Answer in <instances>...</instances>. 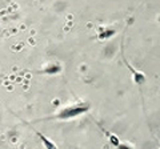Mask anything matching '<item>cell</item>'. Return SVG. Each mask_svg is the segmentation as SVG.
I'll return each instance as SVG.
<instances>
[{"label": "cell", "mask_w": 160, "mask_h": 149, "mask_svg": "<svg viewBox=\"0 0 160 149\" xmlns=\"http://www.w3.org/2000/svg\"><path fill=\"white\" fill-rule=\"evenodd\" d=\"M35 132H36V135L40 137V140L43 141V145L46 147V148H51V149L58 148V147H56V144H55V142H52L51 140H48V138H47L46 136H44V135H42V133H40L39 131H35Z\"/></svg>", "instance_id": "4"}, {"label": "cell", "mask_w": 160, "mask_h": 149, "mask_svg": "<svg viewBox=\"0 0 160 149\" xmlns=\"http://www.w3.org/2000/svg\"><path fill=\"white\" fill-rule=\"evenodd\" d=\"M113 33H115L113 29H100L99 39H108L109 36H112Z\"/></svg>", "instance_id": "6"}, {"label": "cell", "mask_w": 160, "mask_h": 149, "mask_svg": "<svg viewBox=\"0 0 160 149\" xmlns=\"http://www.w3.org/2000/svg\"><path fill=\"white\" fill-rule=\"evenodd\" d=\"M89 111V104L87 103H79V104H71L62 108L58 113L51 117V118H58V120H72L79 116L84 115L86 112Z\"/></svg>", "instance_id": "1"}, {"label": "cell", "mask_w": 160, "mask_h": 149, "mask_svg": "<svg viewBox=\"0 0 160 149\" xmlns=\"http://www.w3.org/2000/svg\"><path fill=\"white\" fill-rule=\"evenodd\" d=\"M60 71H62V67L56 63H52V64H49L48 67L42 69L39 73H42V74H58Z\"/></svg>", "instance_id": "3"}, {"label": "cell", "mask_w": 160, "mask_h": 149, "mask_svg": "<svg viewBox=\"0 0 160 149\" xmlns=\"http://www.w3.org/2000/svg\"><path fill=\"white\" fill-rule=\"evenodd\" d=\"M126 65L128 67V69H129V71H131V73H132V79H133L135 84H138V85H142V84L146 83V76H144V73L136 71V69L132 68L131 65H129V63H127V61H126Z\"/></svg>", "instance_id": "2"}, {"label": "cell", "mask_w": 160, "mask_h": 149, "mask_svg": "<svg viewBox=\"0 0 160 149\" xmlns=\"http://www.w3.org/2000/svg\"><path fill=\"white\" fill-rule=\"evenodd\" d=\"M100 128H102V127H100ZM102 131H103V132H104V133H106V135L108 136V140H109V142H111L113 147H122V144H120V140H119V138H118L116 136H115V135H111V133H109V132L104 131L103 128H102Z\"/></svg>", "instance_id": "5"}]
</instances>
